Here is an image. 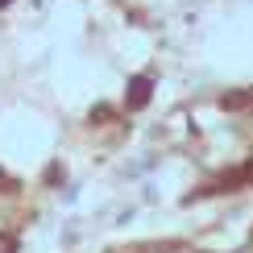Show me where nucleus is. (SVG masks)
I'll list each match as a JSON object with an SVG mask.
<instances>
[{
  "instance_id": "obj_1",
  "label": "nucleus",
  "mask_w": 253,
  "mask_h": 253,
  "mask_svg": "<svg viewBox=\"0 0 253 253\" xmlns=\"http://www.w3.org/2000/svg\"><path fill=\"white\" fill-rule=\"evenodd\" d=\"M150 96H154V79H150V75H133L129 87H125V108H129V112L145 108V104H150Z\"/></svg>"
},
{
  "instance_id": "obj_2",
  "label": "nucleus",
  "mask_w": 253,
  "mask_h": 253,
  "mask_svg": "<svg viewBox=\"0 0 253 253\" xmlns=\"http://www.w3.org/2000/svg\"><path fill=\"white\" fill-rule=\"evenodd\" d=\"M220 104H224V108H249V104H253V87L245 91V96H224Z\"/></svg>"
},
{
  "instance_id": "obj_3",
  "label": "nucleus",
  "mask_w": 253,
  "mask_h": 253,
  "mask_svg": "<svg viewBox=\"0 0 253 253\" xmlns=\"http://www.w3.org/2000/svg\"><path fill=\"white\" fill-rule=\"evenodd\" d=\"M0 253H17V241L8 237V233H0Z\"/></svg>"
},
{
  "instance_id": "obj_4",
  "label": "nucleus",
  "mask_w": 253,
  "mask_h": 253,
  "mask_svg": "<svg viewBox=\"0 0 253 253\" xmlns=\"http://www.w3.org/2000/svg\"><path fill=\"white\" fill-rule=\"evenodd\" d=\"M8 4H13V0H0V8H8Z\"/></svg>"
}]
</instances>
